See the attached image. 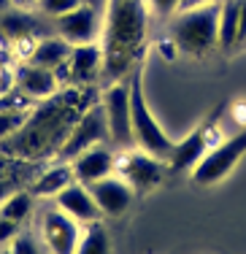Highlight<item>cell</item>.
I'll return each instance as SVG.
<instances>
[{"mask_svg": "<svg viewBox=\"0 0 246 254\" xmlns=\"http://www.w3.org/2000/svg\"><path fill=\"white\" fill-rule=\"evenodd\" d=\"M92 89L95 87H62L57 95L35 103L22 130L0 141V152L22 160L57 157L79 117L98 100H92Z\"/></svg>", "mask_w": 246, "mask_h": 254, "instance_id": "obj_1", "label": "cell"}, {"mask_svg": "<svg viewBox=\"0 0 246 254\" xmlns=\"http://www.w3.org/2000/svg\"><path fill=\"white\" fill-rule=\"evenodd\" d=\"M11 5H14V3H11V0H0V14H3V11H8Z\"/></svg>", "mask_w": 246, "mask_h": 254, "instance_id": "obj_33", "label": "cell"}, {"mask_svg": "<svg viewBox=\"0 0 246 254\" xmlns=\"http://www.w3.org/2000/svg\"><path fill=\"white\" fill-rule=\"evenodd\" d=\"M173 44L189 57H206L219 46V3L189 5L173 14Z\"/></svg>", "mask_w": 246, "mask_h": 254, "instance_id": "obj_3", "label": "cell"}, {"mask_svg": "<svg viewBox=\"0 0 246 254\" xmlns=\"http://www.w3.org/2000/svg\"><path fill=\"white\" fill-rule=\"evenodd\" d=\"M203 3H219V0H184L182 8H189V5H203Z\"/></svg>", "mask_w": 246, "mask_h": 254, "instance_id": "obj_32", "label": "cell"}, {"mask_svg": "<svg viewBox=\"0 0 246 254\" xmlns=\"http://www.w3.org/2000/svg\"><path fill=\"white\" fill-rule=\"evenodd\" d=\"M211 132H214V125L211 122L195 127V130H192L184 141H179L176 146H173L171 157H168V168H171V171H176V173H182V171H189L192 173V168H195L197 162L208 154V149L217 146V143L211 141Z\"/></svg>", "mask_w": 246, "mask_h": 254, "instance_id": "obj_13", "label": "cell"}, {"mask_svg": "<svg viewBox=\"0 0 246 254\" xmlns=\"http://www.w3.org/2000/svg\"><path fill=\"white\" fill-rule=\"evenodd\" d=\"M70 181H76L73 179V165H70V162H55V165H49L44 173L35 176V181L30 184V195H33L35 200H55Z\"/></svg>", "mask_w": 246, "mask_h": 254, "instance_id": "obj_18", "label": "cell"}, {"mask_svg": "<svg viewBox=\"0 0 246 254\" xmlns=\"http://www.w3.org/2000/svg\"><path fill=\"white\" fill-rule=\"evenodd\" d=\"M244 154H246V130H238L236 135L225 138L214 149H208V154L192 168V181L200 187L217 184L225 176H230Z\"/></svg>", "mask_w": 246, "mask_h": 254, "instance_id": "obj_6", "label": "cell"}, {"mask_svg": "<svg viewBox=\"0 0 246 254\" xmlns=\"http://www.w3.org/2000/svg\"><path fill=\"white\" fill-rule=\"evenodd\" d=\"M62 87H95L103 78V49L100 44L73 46L68 63L57 70Z\"/></svg>", "mask_w": 246, "mask_h": 254, "instance_id": "obj_10", "label": "cell"}, {"mask_svg": "<svg viewBox=\"0 0 246 254\" xmlns=\"http://www.w3.org/2000/svg\"><path fill=\"white\" fill-rule=\"evenodd\" d=\"M230 114L233 119H236V125H238V130H246V100H236L230 106Z\"/></svg>", "mask_w": 246, "mask_h": 254, "instance_id": "obj_28", "label": "cell"}, {"mask_svg": "<svg viewBox=\"0 0 246 254\" xmlns=\"http://www.w3.org/2000/svg\"><path fill=\"white\" fill-rule=\"evenodd\" d=\"M84 3H87V5H92V8H98L100 14H103V11H106V5H109V0H84Z\"/></svg>", "mask_w": 246, "mask_h": 254, "instance_id": "obj_30", "label": "cell"}, {"mask_svg": "<svg viewBox=\"0 0 246 254\" xmlns=\"http://www.w3.org/2000/svg\"><path fill=\"white\" fill-rule=\"evenodd\" d=\"M89 192H92L103 216H122L130 208V203L135 200V190L119 173H111V176L89 184Z\"/></svg>", "mask_w": 246, "mask_h": 254, "instance_id": "obj_14", "label": "cell"}, {"mask_svg": "<svg viewBox=\"0 0 246 254\" xmlns=\"http://www.w3.org/2000/svg\"><path fill=\"white\" fill-rule=\"evenodd\" d=\"M19 227H22V225H16V222L3 219V216H0V249L11 246V241H14L16 235H19Z\"/></svg>", "mask_w": 246, "mask_h": 254, "instance_id": "obj_27", "label": "cell"}, {"mask_svg": "<svg viewBox=\"0 0 246 254\" xmlns=\"http://www.w3.org/2000/svg\"><path fill=\"white\" fill-rule=\"evenodd\" d=\"M30 114H11V111H0V141L11 138L14 132L22 130V125L27 122Z\"/></svg>", "mask_w": 246, "mask_h": 254, "instance_id": "obj_24", "label": "cell"}, {"mask_svg": "<svg viewBox=\"0 0 246 254\" xmlns=\"http://www.w3.org/2000/svg\"><path fill=\"white\" fill-rule=\"evenodd\" d=\"M98 143H109V125H106L103 103L95 100L92 106L79 117V122L73 125V130H70V135L65 138V143L60 146L57 160L60 162H73L81 152L98 146Z\"/></svg>", "mask_w": 246, "mask_h": 254, "instance_id": "obj_7", "label": "cell"}, {"mask_svg": "<svg viewBox=\"0 0 246 254\" xmlns=\"http://www.w3.org/2000/svg\"><path fill=\"white\" fill-rule=\"evenodd\" d=\"M238 44H246V0H238Z\"/></svg>", "mask_w": 246, "mask_h": 254, "instance_id": "obj_29", "label": "cell"}, {"mask_svg": "<svg viewBox=\"0 0 246 254\" xmlns=\"http://www.w3.org/2000/svg\"><path fill=\"white\" fill-rule=\"evenodd\" d=\"M149 5L146 0H109L103 11V81H124L146 54Z\"/></svg>", "mask_w": 246, "mask_h": 254, "instance_id": "obj_2", "label": "cell"}, {"mask_svg": "<svg viewBox=\"0 0 246 254\" xmlns=\"http://www.w3.org/2000/svg\"><path fill=\"white\" fill-rule=\"evenodd\" d=\"M0 254H8V252H3V249H0Z\"/></svg>", "mask_w": 246, "mask_h": 254, "instance_id": "obj_34", "label": "cell"}, {"mask_svg": "<svg viewBox=\"0 0 246 254\" xmlns=\"http://www.w3.org/2000/svg\"><path fill=\"white\" fill-rule=\"evenodd\" d=\"M8 254H41V246L30 233H19L14 241H11Z\"/></svg>", "mask_w": 246, "mask_h": 254, "instance_id": "obj_25", "label": "cell"}, {"mask_svg": "<svg viewBox=\"0 0 246 254\" xmlns=\"http://www.w3.org/2000/svg\"><path fill=\"white\" fill-rule=\"evenodd\" d=\"M14 5H19V8H35V3L38 0H11Z\"/></svg>", "mask_w": 246, "mask_h": 254, "instance_id": "obj_31", "label": "cell"}, {"mask_svg": "<svg viewBox=\"0 0 246 254\" xmlns=\"http://www.w3.org/2000/svg\"><path fill=\"white\" fill-rule=\"evenodd\" d=\"M127 81H130V117H133L135 146L141 149V152L168 162L176 141L168 138V132L160 127V122L154 119L152 108H149V103H146V92H143V65H138L133 73L127 76Z\"/></svg>", "mask_w": 246, "mask_h": 254, "instance_id": "obj_4", "label": "cell"}, {"mask_svg": "<svg viewBox=\"0 0 246 254\" xmlns=\"http://www.w3.org/2000/svg\"><path fill=\"white\" fill-rule=\"evenodd\" d=\"M70 165H73V179L79 184L89 187L95 181L117 173V152H114L111 143H98V146L81 152Z\"/></svg>", "mask_w": 246, "mask_h": 254, "instance_id": "obj_15", "label": "cell"}, {"mask_svg": "<svg viewBox=\"0 0 246 254\" xmlns=\"http://www.w3.org/2000/svg\"><path fill=\"white\" fill-rule=\"evenodd\" d=\"M76 254H111L109 233L103 230V225H100V222L84 225L81 241H79V246H76Z\"/></svg>", "mask_w": 246, "mask_h": 254, "instance_id": "obj_22", "label": "cell"}, {"mask_svg": "<svg viewBox=\"0 0 246 254\" xmlns=\"http://www.w3.org/2000/svg\"><path fill=\"white\" fill-rule=\"evenodd\" d=\"M70 52H73V46H70L68 41L60 38L57 33H49V35H44V38H38L30 60H25V63H35V65H41V68H49L57 73V70L68 63Z\"/></svg>", "mask_w": 246, "mask_h": 254, "instance_id": "obj_19", "label": "cell"}, {"mask_svg": "<svg viewBox=\"0 0 246 254\" xmlns=\"http://www.w3.org/2000/svg\"><path fill=\"white\" fill-rule=\"evenodd\" d=\"M182 3L184 0H146L149 5V14L154 16H173L182 11Z\"/></svg>", "mask_w": 246, "mask_h": 254, "instance_id": "obj_26", "label": "cell"}, {"mask_svg": "<svg viewBox=\"0 0 246 254\" xmlns=\"http://www.w3.org/2000/svg\"><path fill=\"white\" fill-rule=\"evenodd\" d=\"M14 87L19 92H25L27 98H33L35 103H41L52 98V95H57L62 89V84H60L55 70L41 68L35 63H19L14 65Z\"/></svg>", "mask_w": 246, "mask_h": 254, "instance_id": "obj_16", "label": "cell"}, {"mask_svg": "<svg viewBox=\"0 0 246 254\" xmlns=\"http://www.w3.org/2000/svg\"><path fill=\"white\" fill-rule=\"evenodd\" d=\"M55 33L65 38L70 46H87V44H100L103 33V14L92 5L81 3L70 14L55 19Z\"/></svg>", "mask_w": 246, "mask_h": 254, "instance_id": "obj_11", "label": "cell"}, {"mask_svg": "<svg viewBox=\"0 0 246 254\" xmlns=\"http://www.w3.org/2000/svg\"><path fill=\"white\" fill-rule=\"evenodd\" d=\"M49 33H55V22L35 8L11 5L8 11L0 14V35L8 44H16V41H25V38H44Z\"/></svg>", "mask_w": 246, "mask_h": 254, "instance_id": "obj_12", "label": "cell"}, {"mask_svg": "<svg viewBox=\"0 0 246 254\" xmlns=\"http://www.w3.org/2000/svg\"><path fill=\"white\" fill-rule=\"evenodd\" d=\"M33 208H35V197L30 192H14L0 203V216L16 222V225H25L33 216Z\"/></svg>", "mask_w": 246, "mask_h": 254, "instance_id": "obj_21", "label": "cell"}, {"mask_svg": "<svg viewBox=\"0 0 246 254\" xmlns=\"http://www.w3.org/2000/svg\"><path fill=\"white\" fill-rule=\"evenodd\" d=\"M117 173L135 190V195L152 192L154 187L163 184L168 173V162L157 160V157L141 152V149H124L117 152Z\"/></svg>", "mask_w": 246, "mask_h": 254, "instance_id": "obj_8", "label": "cell"}, {"mask_svg": "<svg viewBox=\"0 0 246 254\" xmlns=\"http://www.w3.org/2000/svg\"><path fill=\"white\" fill-rule=\"evenodd\" d=\"M84 225L60 211L57 205H46L38 219V233L49 254H76V246L81 241Z\"/></svg>", "mask_w": 246, "mask_h": 254, "instance_id": "obj_9", "label": "cell"}, {"mask_svg": "<svg viewBox=\"0 0 246 254\" xmlns=\"http://www.w3.org/2000/svg\"><path fill=\"white\" fill-rule=\"evenodd\" d=\"M55 205L60 211H65L68 216H73L79 225H92V222L103 219V214H100L89 187L79 184V181H70V184L55 197Z\"/></svg>", "mask_w": 246, "mask_h": 254, "instance_id": "obj_17", "label": "cell"}, {"mask_svg": "<svg viewBox=\"0 0 246 254\" xmlns=\"http://www.w3.org/2000/svg\"><path fill=\"white\" fill-rule=\"evenodd\" d=\"M238 46V0H219V49Z\"/></svg>", "mask_w": 246, "mask_h": 254, "instance_id": "obj_20", "label": "cell"}, {"mask_svg": "<svg viewBox=\"0 0 246 254\" xmlns=\"http://www.w3.org/2000/svg\"><path fill=\"white\" fill-rule=\"evenodd\" d=\"M84 0H38L35 3V11H41L44 16H49L52 22L60 19V16L70 14L73 8H79Z\"/></svg>", "mask_w": 246, "mask_h": 254, "instance_id": "obj_23", "label": "cell"}, {"mask_svg": "<svg viewBox=\"0 0 246 254\" xmlns=\"http://www.w3.org/2000/svg\"><path fill=\"white\" fill-rule=\"evenodd\" d=\"M100 103H103L106 125H109V143L117 152L135 149L133 117H130V81L106 84V92L100 98Z\"/></svg>", "mask_w": 246, "mask_h": 254, "instance_id": "obj_5", "label": "cell"}]
</instances>
